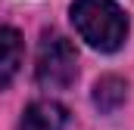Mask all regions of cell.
<instances>
[{"label":"cell","mask_w":134,"mask_h":130,"mask_svg":"<svg viewBox=\"0 0 134 130\" xmlns=\"http://www.w3.org/2000/svg\"><path fill=\"white\" fill-rule=\"evenodd\" d=\"M69 12L81 40H87V47L100 53H115L128 40L131 22L115 0H75Z\"/></svg>","instance_id":"obj_1"},{"label":"cell","mask_w":134,"mask_h":130,"mask_svg":"<svg viewBox=\"0 0 134 130\" xmlns=\"http://www.w3.org/2000/svg\"><path fill=\"white\" fill-rule=\"evenodd\" d=\"M78 77V53L75 43L59 31H44L37 43L34 81L44 90H69Z\"/></svg>","instance_id":"obj_2"},{"label":"cell","mask_w":134,"mask_h":130,"mask_svg":"<svg viewBox=\"0 0 134 130\" xmlns=\"http://www.w3.org/2000/svg\"><path fill=\"white\" fill-rule=\"evenodd\" d=\"M66 124H69L66 105H59L53 99H37L22 112L16 130H66Z\"/></svg>","instance_id":"obj_3"},{"label":"cell","mask_w":134,"mask_h":130,"mask_svg":"<svg viewBox=\"0 0 134 130\" xmlns=\"http://www.w3.org/2000/svg\"><path fill=\"white\" fill-rule=\"evenodd\" d=\"M91 99H94V105L100 108L103 115H115L125 105V99H128V81L119 77V74H103L100 81L94 84Z\"/></svg>","instance_id":"obj_4"},{"label":"cell","mask_w":134,"mask_h":130,"mask_svg":"<svg viewBox=\"0 0 134 130\" xmlns=\"http://www.w3.org/2000/svg\"><path fill=\"white\" fill-rule=\"evenodd\" d=\"M0 47H3V59H0V87H9L19 65H22V34L13 25L0 28Z\"/></svg>","instance_id":"obj_5"}]
</instances>
